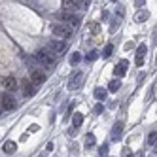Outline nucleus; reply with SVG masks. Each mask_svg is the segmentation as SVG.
Instances as JSON below:
<instances>
[{"mask_svg":"<svg viewBox=\"0 0 157 157\" xmlns=\"http://www.w3.org/2000/svg\"><path fill=\"white\" fill-rule=\"evenodd\" d=\"M34 57H36L38 64H42L46 70H53L55 66H57V61H55L53 53H51L49 49H38V51L34 53Z\"/></svg>","mask_w":157,"mask_h":157,"instance_id":"obj_1","label":"nucleus"},{"mask_svg":"<svg viewBox=\"0 0 157 157\" xmlns=\"http://www.w3.org/2000/svg\"><path fill=\"white\" fill-rule=\"evenodd\" d=\"M51 32L55 36H59V38H70L72 36V27L68 25H64V23H53L51 25Z\"/></svg>","mask_w":157,"mask_h":157,"instance_id":"obj_2","label":"nucleus"},{"mask_svg":"<svg viewBox=\"0 0 157 157\" xmlns=\"http://www.w3.org/2000/svg\"><path fill=\"white\" fill-rule=\"evenodd\" d=\"M46 48H48L53 55H64L66 49H68V46H66L64 40H51V42H48Z\"/></svg>","mask_w":157,"mask_h":157,"instance_id":"obj_3","label":"nucleus"},{"mask_svg":"<svg viewBox=\"0 0 157 157\" xmlns=\"http://www.w3.org/2000/svg\"><path fill=\"white\" fill-rule=\"evenodd\" d=\"M83 85V72L82 70H76V72H72L70 74V78H68V89H80Z\"/></svg>","mask_w":157,"mask_h":157,"instance_id":"obj_4","label":"nucleus"},{"mask_svg":"<svg viewBox=\"0 0 157 157\" xmlns=\"http://www.w3.org/2000/svg\"><path fill=\"white\" fill-rule=\"evenodd\" d=\"M17 108V102H15V98L10 95V93H2V110L4 112H12Z\"/></svg>","mask_w":157,"mask_h":157,"instance_id":"obj_5","label":"nucleus"},{"mask_svg":"<svg viewBox=\"0 0 157 157\" xmlns=\"http://www.w3.org/2000/svg\"><path fill=\"white\" fill-rule=\"evenodd\" d=\"M123 127H125V123H123V121H116V123H114V127H112V132H110V138L114 140V142H117V140L121 138Z\"/></svg>","mask_w":157,"mask_h":157,"instance_id":"obj_6","label":"nucleus"},{"mask_svg":"<svg viewBox=\"0 0 157 157\" xmlns=\"http://www.w3.org/2000/svg\"><path fill=\"white\" fill-rule=\"evenodd\" d=\"M30 82H34L36 85H42L44 82H46V74H44L42 70H38V68H32L30 70Z\"/></svg>","mask_w":157,"mask_h":157,"instance_id":"obj_7","label":"nucleus"},{"mask_svg":"<svg viewBox=\"0 0 157 157\" xmlns=\"http://www.w3.org/2000/svg\"><path fill=\"white\" fill-rule=\"evenodd\" d=\"M2 87L6 91H15L17 89V80L13 76H6V78H2Z\"/></svg>","mask_w":157,"mask_h":157,"instance_id":"obj_8","label":"nucleus"},{"mask_svg":"<svg viewBox=\"0 0 157 157\" xmlns=\"http://www.w3.org/2000/svg\"><path fill=\"white\" fill-rule=\"evenodd\" d=\"M127 68H129V63H127V61H119V63L116 64V68H114V76H117V78L125 76V74H127Z\"/></svg>","mask_w":157,"mask_h":157,"instance_id":"obj_9","label":"nucleus"},{"mask_svg":"<svg viewBox=\"0 0 157 157\" xmlns=\"http://www.w3.org/2000/svg\"><path fill=\"white\" fill-rule=\"evenodd\" d=\"M78 6H80V4H78L76 0H63V10H64V12H76Z\"/></svg>","mask_w":157,"mask_h":157,"instance_id":"obj_10","label":"nucleus"},{"mask_svg":"<svg viewBox=\"0 0 157 157\" xmlns=\"http://www.w3.org/2000/svg\"><path fill=\"white\" fill-rule=\"evenodd\" d=\"M36 87H38V85H36L34 82H30V83L27 82V83H25V89H23V91H25V97H32V95L36 93Z\"/></svg>","mask_w":157,"mask_h":157,"instance_id":"obj_11","label":"nucleus"},{"mask_svg":"<svg viewBox=\"0 0 157 157\" xmlns=\"http://www.w3.org/2000/svg\"><path fill=\"white\" fill-rule=\"evenodd\" d=\"M106 93H108V91H106L104 87H97V89H95V98L104 100V98H106Z\"/></svg>","mask_w":157,"mask_h":157,"instance_id":"obj_12","label":"nucleus"},{"mask_svg":"<svg viewBox=\"0 0 157 157\" xmlns=\"http://www.w3.org/2000/svg\"><path fill=\"white\" fill-rule=\"evenodd\" d=\"M119 87H121V82H119V80H112L110 85H108V91H110V93H116Z\"/></svg>","mask_w":157,"mask_h":157,"instance_id":"obj_13","label":"nucleus"},{"mask_svg":"<svg viewBox=\"0 0 157 157\" xmlns=\"http://www.w3.org/2000/svg\"><path fill=\"white\" fill-rule=\"evenodd\" d=\"M82 123H83V114H74L72 116V125L74 127H80Z\"/></svg>","mask_w":157,"mask_h":157,"instance_id":"obj_14","label":"nucleus"},{"mask_svg":"<svg viewBox=\"0 0 157 157\" xmlns=\"http://www.w3.org/2000/svg\"><path fill=\"white\" fill-rule=\"evenodd\" d=\"M148 17H150V13H148V12H146V10H142V12H138L136 15H134V19H136V21H138V23H144V21H146V19H148Z\"/></svg>","mask_w":157,"mask_h":157,"instance_id":"obj_15","label":"nucleus"},{"mask_svg":"<svg viewBox=\"0 0 157 157\" xmlns=\"http://www.w3.org/2000/svg\"><path fill=\"white\" fill-rule=\"evenodd\" d=\"M2 151H4V153H13V151H15V144H13V142H6V144L2 146Z\"/></svg>","mask_w":157,"mask_h":157,"instance_id":"obj_16","label":"nucleus"},{"mask_svg":"<svg viewBox=\"0 0 157 157\" xmlns=\"http://www.w3.org/2000/svg\"><path fill=\"white\" fill-rule=\"evenodd\" d=\"M80 61H82V55H80V51H74V53L70 55V64H72V66H76V64L80 63Z\"/></svg>","mask_w":157,"mask_h":157,"instance_id":"obj_17","label":"nucleus"},{"mask_svg":"<svg viewBox=\"0 0 157 157\" xmlns=\"http://www.w3.org/2000/svg\"><path fill=\"white\" fill-rule=\"evenodd\" d=\"M93 144H95V136H93V132H89L87 136H85V148H93Z\"/></svg>","mask_w":157,"mask_h":157,"instance_id":"obj_18","label":"nucleus"},{"mask_svg":"<svg viewBox=\"0 0 157 157\" xmlns=\"http://www.w3.org/2000/svg\"><path fill=\"white\" fill-rule=\"evenodd\" d=\"M80 21H82L80 17H78L76 13H72L70 19H68V25H72V27H80Z\"/></svg>","mask_w":157,"mask_h":157,"instance_id":"obj_19","label":"nucleus"},{"mask_svg":"<svg viewBox=\"0 0 157 157\" xmlns=\"http://www.w3.org/2000/svg\"><path fill=\"white\" fill-rule=\"evenodd\" d=\"M112 53H114V46H112V44H108V46H106V49H104V53H102V57H110V55Z\"/></svg>","mask_w":157,"mask_h":157,"instance_id":"obj_20","label":"nucleus"},{"mask_svg":"<svg viewBox=\"0 0 157 157\" xmlns=\"http://www.w3.org/2000/svg\"><path fill=\"white\" fill-rule=\"evenodd\" d=\"M155 142H157V132H150V134H148V144L153 146Z\"/></svg>","mask_w":157,"mask_h":157,"instance_id":"obj_21","label":"nucleus"},{"mask_svg":"<svg viewBox=\"0 0 157 157\" xmlns=\"http://www.w3.org/2000/svg\"><path fill=\"white\" fill-rule=\"evenodd\" d=\"M97 57H98V53H97V51H89V53L85 55V59H87L89 63H91V61H95Z\"/></svg>","mask_w":157,"mask_h":157,"instance_id":"obj_22","label":"nucleus"},{"mask_svg":"<svg viewBox=\"0 0 157 157\" xmlns=\"http://www.w3.org/2000/svg\"><path fill=\"white\" fill-rule=\"evenodd\" d=\"M144 55H146V46H144V44H140L138 49H136V57H144Z\"/></svg>","mask_w":157,"mask_h":157,"instance_id":"obj_23","label":"nucleus"},{"mask_svg":"<svg viewBox=\"0 0 157 157\" xmlns=\"http://www.w3.org/2000/svg\"><path fill=\"white\" fill-rule=\"evenodd\" d=\"M93 110H95V114L98 116V114H102V112H104V106L98 102V104H95V108H93Z\"/></svg>","mask_w":157,"mask_h":157,"instance_id":"obj_24","label":"nucleus"},{"mask_svg":"<svg viewBox=\"0 0 157 157\" xmlns=\"http://www.w3.org/2000/svg\"><path fill=\"white\" fill-rule=\"evenodd\" d=\"M100 153L98 155H106V151H108V144H104V146H100V150H98Z\"/></svg>","mask_w":157,"mask_h":157,"instance_id":"obj_25","label":"nucleus"},{"mask_svg":"<svg viewBox=\"0 0 157 157\" xmlns=\"http://www.w3.org/2000/svg\"><path fill=\"white\" fill-rule=\"evenodd\" d=\"M80 2H82V6H83V8H87L89 4H91V0H78V4H80Z\"/></svg>","mask_w":157,"mask_h":157,"instance_id":"obj_26","label":"nucleus"},{"mask_svg":"<svg viewBox=\"0 0 157 157\" xmlns=\"http://www.w3.org/2000/svg\"><path fill=\"white\" fill-rule=\"evenodd\" d=\"M89 29H91V32H93V34H97V32H98V25H91Z\"/></svg>","mask_w":157,"mask_h":157,"instance_id":"obj_27","label":"nucleus"},{"mask_svg":"<svg viewBox=\"0 0 157 157\" xmlns=\"http://www.w3.org/2000/svg\"><path fill=\"white\" fill-rule=\"evenodd\" d=\"M144 64V57H136V66H142Z\"/></svg>","mask_w":157,"mask_h":157,"instance_id":"obj_28","label":"nucleus"},{"mask_svg":"<svg viewBox=\"0 0 157 157\" xmlns=\"http://www.w3.org/2000/svg\"><path fill=\"white\" fill-rule=\"evenodd\" d=\"M134 4L140 8V6H144V4H146V0H134Z\"/></svg>","mask_w":157,"mask_h":157,"instance_id":"obj_29","label":"nucleus"},{"mask_svg":"<svg viewBox=\"0 0 157 157\" xmlns=\"http://www.w3.org/2000/svg\"><path fill=\"white\" fill-rule=\"evenodd\" d=\"M144 78H146V74H144V72H140V74H138V82H142Z\"/></svg>","mask_w":157,"mask_h":157,"instance_id":"obj_30","label":"nucleus"},{"mask_svg":"<svg viewBox=\"0 0 157 157\" xmlns=\"http://www.w3.org/2000/svg\"><path fill=\"white\" fill-rule=\"evenodd\" d=\"M155 153H157V146H155Z\"/></svg>","mask_w":157,"mask_h":157,"instance_id":"obj_31","label":"nucleus"},{"mask_svg":"<svg viewBox=\"0 0 157 157\" xmlns=\"http://www.w3.org/2000/svg\"><path fill=\"white\" fill-rule=\"evenodd\" d=\"M114 2H116V0H114Z\"/></svg>","mask_w":157,"mask_h":157,"instance_id":"obj_32","label":"nucleus"}]
</instances>
